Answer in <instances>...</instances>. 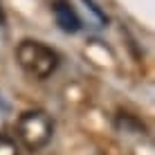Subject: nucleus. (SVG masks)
Returning <instances> with one entry per match:
<instances>
[{
  "label": "nucleus",
  "mask_w": 155,
  "mask_h": 155,
  "mask_svg": "<svg viewBox=\"0 0 155 155\" xmlns=\"http://www.w3.org/2000/svg\"><path fill=\"white\" fill-rule=\"evenodd\" d=\"M16 61H18V65L23 68L25 74L38 79V81L52 77L54 70L58 68V54L50 45H45L41 41H34V38H23L18 43Z\"/></svg>",
  "instance_id": "obj_1"
},
{
  "label": "nucleus",
  "mask_w": 155,
  "mask_h": 155,
  "mask_svg": "<svg viewBox=\"0 0 155 155\" xmlns=\"http://www.w3.org/2000/svg\"><path fill=\"white\" fill-rule=\"evenodd\" d=\"M54 135V121L45 110H25L16 119V137L27 151L36 153L50 144Z\"/></svg>",
  "instance_id": "obj_2"
},
{
  "label": "nucleus",
  "mask_w": 155,
  "mask_h": 155,
  "mask_svg": "<svg viewBox=\"0 0 155 155\" xmlns=\"http://www.w3.org/2000/svg\"><path fill=\"white\" fill-rule=\"evenodd\" d=\"M52 14H54V18H56V25L65 31V34H74V31L81 29V18L74 12L70 0H54V2H52Z\"/></svg>",
  "instance_id": "obj_3"
},
{
  "label": "nucleus",
  "mask_w": 155,
  "mask_h": 155,
  "mask_svg": "<svg viewBox=\"0 0 155 155\" xmlns=\"http://www.w3.org/2000/svg\"><path fill=\"white\" fill-rule=\"evenodd\" d=\"M0 155H20L18 142L7 133H0Z\"/></svg>",
  "instance_id": "obj_4"
},
{
  "label": "nucleus",
  "mask_w": 155,
  "mask_h": 155,
  "mask_svg": "<svg viewBox=\"0 0 155 155\" xmlns=\"http://www.w3.org/2000/svg\"><path fill=\"white\" fill-rule=\"evenodd\" d=\"M0 25H5V12H2V7H0Z\"/></svg>",
  "instance_id": "obj_5"
}]
</instances>
